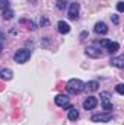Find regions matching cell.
I'll return each mask as SVG.
<instances>
[{
  "label": "cell",
  "mask_w": 124,
  "mask_h": 125,
  "mask_svg": "<svg viewBox=\"0 0 124 125\" xmlns=\"http://www.w3.org/2000/svg\"><path fill=\"white\" fill-rule=\"evenodd\" d=\"M54 102H56V105H57V106L64 108V109H66V108H67V109H70V108H72L69 97H67V96H64V94H57V96L54 97Z\"/></svg>",
  "instance_id": "3957f363"
},
{
  "label": "cell",
  "mask_w": 124,
  "mask_h": 125,
  "mask_svg": "<svg viewBox=\"0 0 124 125\" xmlns=\"http://www.w3.org/2000/svg\"><path fill=\"white\" fill-rule=\"evenodd\" d=\"M111 119H112V114L111 112H107V114H95V115H92V118H91V121H93V122H108Z\"/></svg>",
  "instance_id": "277c9868"
},
{
  "label": "cell",
  "mask_w": 124,
  "mask_h": 125,
  "mask_svg": "<svg viewBox=\"0 0 124 125\" xmlns=\"http://www.w3.org/2000/svg\"><path fill=\"white\" fill-rule=\"evenodd\" d=\"M79 10H80V4L77 1L70 3V6H69V18L70 19H76L77 15H79Z\"/></svg>",
  "instance_id": "52a82bcc"
},
{
  "label": "cell",
  "mask_w": 124,
  "mask_h": 125,
  "mask_svg": "<svg viewBox=\"0 0 124 125\" xmlns=\"http://www.w3.org/2000/svg\"><path fill=\"white\" fill-rule=\"evenodd\" d=\"M95 32L101 33V35H105V33H108V28L104 22H98V23H95Z\"/></svg>",
  "instance_id": "9c48e42d"
},
{
  "label": "cell",
  "mask_w": 124,
  "mask_h": 125,
  "mask_svg": "<svg viewBox=\"0 0 124 125\" xmlns=\"http://www.w3.org/2000/svg\"><path fill=\"white\" fill-rule=\"evenodd\" d=\"M98 105V100H96V97H93V96H89V97H86L85 99V102H83V108L85 109H93L95 106Z\"/></svg>",
  "instance_id": "ba28073f"
},
{
  "label": "cell",
  "mask_w": 124,
  "mask_h": 125,
  "mask_svg": "<svg viewBox=\"0 0 124 125\" xmlns=\"http://www.w3.org/2000/svg\"><path fill=\"white\" fill-rule=\"evenodd\" d=\"M57 29H59L60 33H69V32H70V25L66 23L64 21H60V22L57 23Z\"/></svg>",
  "instance_id": "30bf717a"
},
{
  "label": "cell",
  "mask_w": 124,
  "mask_h": 125,
  "mask_svg": "<svg viewBox=\"0 0 124 125\" xmlns=\"http://www.w3.org/2000/svg\"><path fill=\"white\" fill-rule=\"evenodd\" d=\"M1 50H3V45H1V44H0V52H1Z\"/></svg>",
  "instance_id": "603a6c76"
},
{
  "label": "cell",
  "mask_w": 124,
  "mask_h": 125,
  "mask_svg": "<svg viewBox=\"0 0 124 125\" xmlns=\"http://www.w3.org/2000/svg\"><path fill=\"white\" fill-rule=\"evenodd\" d=\"M9 0H0V9L4 10V9H9Z\"/></svg>",
  "instance_id": "ac0fdd59"
},
{
  "label": "cell",
  "mask_w": 124,
  "mask_h": 125,
  "mask_svg": "<svg viewBox=\"0 0 124 125\" xmlns=\"http://www.w3.org/2000/svg\"><path fill=\"white\" fill-rule=\"evenodd\" d=\"M0 70H1V68H0Z\"/></svg>",
  "instance_id": "cb8c5ba5"
},
{
  "label": "cell",
  "mask_w": 124,
  "mask_h": 125,
  "mask_svg": "<svg viewBox=\"0 0 124 125\" xmlns=\"http://www.w3.org/2000/svg\"><path fill=\"white\" fill-rule=\"evenodd\" d=\"M31 50H26V48H22V50H18L13 55V60L18 62V64H24L31 58Z\"/></svg>",
  "instance_id": "7a4b0ae2"
},
{
  "label": "cell",
  "mask_w": 124,
  "mask_h": 125,
  "mask_svg": "<svg viewBox=\"0 0 124 125\" xmlns=\"http://www.w3.org/2000/svg\"><path fill=\"white\" fill-rule=\"evenodd\" d=\"M115 90H117V93H120V94H124V84H117V87H115Z\"/></svg>",
  "instance_id": "ffe728a7"
},
{
  "label": "cell",
  "mask_w": 124,
  "mask_h": 125,
  "mask_svg": "<svg viewBox=\"0 0 124 125\" xmlns=\"http://www.w3.org/2000/svg\"><path fill=\"white\" fill-rule=\"evenodd\" d=\"M86 55L88 57H92V58H102L104 57V52H102V50H99L96 47H88L86 48Z\"/></svg>",
  "instance_id": "8992f818"
},
{
  "label": "cell",
  "mask_w": 124,
  "mask_h": 125,
  "mask_svg": "<svg viewBox=\"0 0 124 125\" xmlns=\"http://www.w3.org/2000/svg\"><path fill=\"white\" fill-rule=\"evenodd\" d=\"M66 87H67V92H69V93L76 94V93H80V92L85 89V83H83L82 80H79V79H70V80L67 82Z\"/></svg>",
  "instance_id": "6da1fadb"
},
{
  "label": "cell",
  "mask_w": 124,
  "mask_h": 125,
  "mask_svg": "<svg viewBox=\"0 0 124 125\" xmlns=\"http://www.w3.org/2000/svg\"><path fill=\"white\" fill-rule=\"evenodd\" d=\"M67 118H69V121H77V118H79V111L74 109V108H70V109H69V114H67Z\"/></svg>",
  "instance_id": "7c38bea8"
},
{
  "label": "cell",
  "mask_w": 124,
  "mask_h": 125,
  "mask_svg": "<svg viewBox=\"0 0 124 125\" xmlns=\"http://www.w3.org/2000/svg\"><path fill=\"white\" fill-rule=\"evenodd\" d=\"M3 18L7 21V19H12L13 18V10L12 9H4L3 10Z\"/></svg>",
  "instance_id": "2e32d148"
},
{
  "label": "cell",
  "mask_w": 124,
  "mask_h": 125,
  "mask_svg": "<svg viewBox=\"0 0 124 125\" xmlns=\"http://www.w3.org/2000/svg\"><path fill=\"white\" fill-rule=\"evenodd\" d=\"M110 42H111L110 39H99V41H98V44H99L101 47H105V48H107V45H108Z\"/></svg>",
  "instance_id": "d6986e66"
},
{
  "label": "cell",
  "mask_w": 124,
  "mask_h": 125,
  "mask_svg": "<svg viewBox=\"0 0 124 125\" xmlns=\"http://www.w3.org/2000/svg\"><path fill=\"white\" fill-rule=\"evenodd\" d=\"M111 64L114 65V67H118V68H123L124 67V57H114V58H111Z\"/></svg>",
  "instance_id": "8fae6325"
},
{
  "label": "cell",
  "mask_w": 124,
  "mask_h": 125,
  "mask_svg": "<svg viewBox=\"0 0 124 125\" xmlns=\"http://www.w3.org/2000/svg\"><path fill=\"white\" fill-rule=\"evenodd\" d=\"M111 21H112L115 25H118V22H120V19H118V16H117V15H112V16H111Z\"/></svg>",
  "instance_id": "7402d4cb"
},
{
  "label": "cell",
  "mask_w": 124,
  "mask_h": 125,
  "mask_svg": "<svg viewBox=\"0 0 124 125\" xmlns=\"http://www.w3.org/2000/svg\"><path fill=\"white\" fill-rule=\"evenodd\" d=\"M85 87H86L88 90H91V92H95V90L99 89V83L95 82V80H92V82H88V83L85 84Z\"/></svg>",
  "instance_id": "9a60e30c"
},
{
  "label": "cell",
  "mask_w": 124,
  "mask_h": 125,
  "mask_svg": "<svg viewBox=\"0 0 124 125\" xmlns=\"http://www.w3.org/2000/svg\"><path fill=\"white\" fill-rule=\"evenodd\" d=\"M107 50H108V52H111V54H114V52H117L118 50H120V44L118 42H110L108 45H107Z\"/></svg>",
  "instance_id": "4fadbf2b"
},
{
  "label": "cell",
  "mask_w": 124,
  "mask_h": 125,
  "mask_svg": "<svg viewBox=\"0 0 124 125\" xmlns=\"http://www.w3.org/2000/svg\"><path fill=\"white\" fill-rule=\"evenodd\" d=\"M101 103H102V108L107 109L108 112H111V111L114 109L112 103L110 102V93H108V92H102V93H101Z\"/></svg>",
  "instance_id": "5b68a950"
},
{
  "label": "cell",
  "mask_w": 124,
  "mask_h": 125,
  "mask_svg": "<svg viewBox=\"0 0 124 125\" xmlns=\"http://www.w3.org/2000/svg\"><path fill=\"white\" fill-rule=\"evenodd\" d=\"M117 10H118V12H123L124 10V3L123 1H118V3H117Z\"/></svg>",
  "instance_id": "44dd1931"
},
{
  "label": "cell",
  "mask_w": 124,
  "mask_h": 125,
  "mask_svg": "<svg viewBox=\"0 0 124 125\" xmlns=\"http://www.w3.org/2000/svg\"><path fill=\"white\" fill-rule=\"evenodd\" d=\"M56 4H57V7H59L60 10H64L66 6H67V0H57Z\"/></svg>",
  "instance_id": "e0dca14e"
},
{
  "label": "cell",
  "mask_w": 124,
  "mask_h": 125,
  "mask_svg": "<svg viewBox=\"0 0 124 125\" xmlns=\"http://www.w3.org/2000/svg\"><path fill=\"white\" fill-rule=\"evenodd\" d=\"M0 77H3L6 80H10L13 77V71L9 70V68H3V70H0Z\"/></svg>",
  "instance_id": "5bb4252c"
}]
</instances>
